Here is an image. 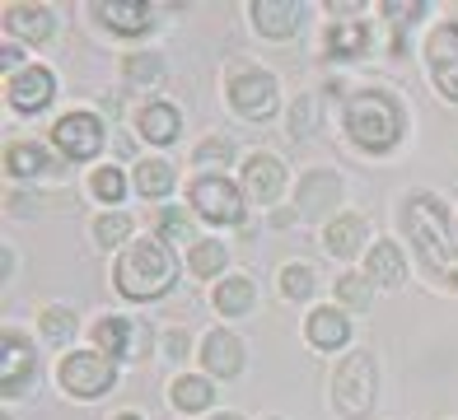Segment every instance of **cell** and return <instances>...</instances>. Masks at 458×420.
Returning a JSON list of instances; mask_svg holds the SVG:
<instances>
[{
  "instance_id": "1",
  "label": "cell",
  "mask_w": 458,
  "mask_h": 420,
  "mask_svg": "<svg viewBox=\"0 0 458 420\" xmlns=\"http://www.w3.org/2000/svg\"><path fill=\"white\" fill-rule=\"evenodd\" d=\"M403 224L421 252V266L430 271L435 281L458 285V248L449 243V224H445V206L435 197H411L403 206Z\"/></svg>"
},
{
  "instance_id": "2",
  "label": "cell",
  "mask_w": 458,
  "mask_h": 420,
  "mask_svg": "<svg viewBox=\"0 0 458 420\" xmlns=\"http://www.w3.org/2000/svg\"><path fill=\"white\" fill-rule=\"evenodd\" d=\"M113 276L127 299H159V294H169L178 266H174V252L164 248V239H140L117 257Z\"/></svg>"
},
{
  "instance_id": "3",
  "label": "cell",
  "mask_w": 458,
  "mask_h": 420,
  "mask_svg": "<svg viewBox=\"0 0 458 420\" xmlns=\"http://www.w3.org/2000/svg\"><path fill=\"white\" fill-rule=\"evenodd\" d=\"M346 131H351V140H356L360 150L384 155L403 136V113H398V103H393L388 94L365 89V94H356L346 103Z\"/></svg>"
},
{
  "instance_id": "4",
  "label": "cell",
  "mask_w": 458,
  "mask_h": 420,
  "mask_svg": "<svg viewBox=\"0 0 458 420\" xmlns=\"http://www.w3.org/2000/svg\"><path fill=\"white\" fill-rule=\"evenodd\" d=\"M374 360L360 350V355H346L342 360V369H337V378H332V402H337V411L346 416V420H360L369 407H374Z\"/></svg>"
},
{
  "instance_id": "5",
  "label": "cell",
  "mask_w": 458,
  "mask_h": 420,
  "mask_svg": "<svg viewBox=\"0 0 458 420\" xmlns=\"http://www.w3.org/2000/svg\"><path fill=\"white\" fill-rule=\"evenodd\" d=\"M56 378H61V388L75 392V397H98V392L113 388V360L98 355V350H80V355H66V360H61Z\"/></svg>"
},
{
  "instance_id": "6",
  "label": "cell",
  "mask_w": 458,
  "mask_h": 420,
  "mask_svg": "<svg viewBox=\"0 0 458 420\" xmlns=\"http://www.w3.org/2000/svg\"><path fill=\"white\" fill-rule=\"evenodd\" d=\"M94 341H98V350L108 355V360H140V355L150 350L155 332L145 323H131V318H98L94 323Z\"/></svg>"
},
{
  "instance_id": "7",
  "label": "cell",
  "mask_w": 458,
  "mask_h": 420,
  "mask_svg": "<svg viewBox=\"0 0 458 420\" xmlns=\"http://www.w3.org/2000/svg\"><path fill=\"white\" fill-rule=\"evenodd\" d=\"M192 206L201 210V220H211V224H239L243 220V192L229 178H197L192 182Z\"/></svg>"
},
{
  "instance_id": "8",
  "label": "cell",
  "mask_w": 458,
  "mask_h": 420,
  "mask_svg": "<svg viewBox=\"0 0 458 420\" xmlns=\"http://www.w3.org/2000/svg\"><path fill=\"white\" fill-rule=\"evenodd\" d=\"M229 103L239 108V117H253V122H262V117H272L276 113V80L267 75V71H239L234 80H229Z\"/></svg>"
},
{
  "instance_id": "9",
  "label": "cell",
  "mask_w": 458,
  "mask_h": 420,
  "mask_svg": "<svg viewBox=\"0 0 458 420\" xmlns=\"http://www.w3.org/2000/svg\"><path fill=\"white\" fill-rule=\"evenodd\" d=\"M52 136H56L66 159H94L98 145H103V122L94 113H71V117H61L52 126Z\"/></svg>"
},
{
  "instance_id": "10",
  "label": "cell",
  "mask_w": 458,
  "mask_h": 420,
  "mask_svg": "<svg viewBox=\"0 0 458 420\" xmlns=\"http://www.w3.org/2000/svg\"><path fill=\"white\" fill-rule=\"evenodd\" d=\"M426 52H430V75L440 84V94L458 103V24H445L430 38Z\"/></svg>"
},
{
  "instance_id": "11",
  "label": "cell",
  "mask_w": 458,
  "mask_h": 420,
  "mask_svg": "<svg viewBox=\"0 0 458 420\" xmlns=\"http://www.w3.org/2000/svg\"><path fill=\"white\" fill-rule=\"evenodd\" d=\"M52 89H56V80H52V71H43V66L19 71V75H10V84H5V94H10V103H14L19 113H43L47 103H52Z\"/></svg>"
},
{
  "instance_id": "12",
  "label": "cell",
  "mask_w": 458,
  "mask_h": 420,
  "mask_svg": "<svg viewBox=\"0 0 458 420\" xmlns=\"http://www.w3.org/2000/svg\"><path fill=\"white\" fill-rule=\"evenodd\" d=\"M33 383V350L24 336L5 332V360H0V388H5V397H19L29 392Z\"/></svg>"
},
{
  "instance_id": "13",
  "label": "cell",
  "mask_w": 458,
  "mask_h": 420,
  "mask_svg": "<svg viewBox=\"0 0 458 420\" xmlns=\"http://www.w3.org/2000/svg\"><path fill=\"white\" fill-rule=\"evenodd\" d=\"M281 187H285V168L281 159L272 155H253L243 164V197H253V201H276L281 197Z\"/></svg>"
},
{
  "instance_id": "14",
  "label": "cell",
  "mask_w": 458,
  "mask_h": 420,
  "mask_svg": "<svg viewBox=\"0 0 458 420\" xmlns=\"http://www.w3.org/2000/svg\"><path fill=\"white\" fill-rule=\"evenodd\" d=\"M201 365L211 369L216 378H234L243 369V341L234 332H211L201 341Z\"/></svg>"
},
{
  "instance_id": "15",
  "label": "cell",
  "mask_w": 458,
  "mask_h": 420,
  "mask_svg": "<svg viewBox=\"0 0 458 420\" xmlns=\"http://www.w3.org/2000/svg\"><path fill=\"white\" fill-rule=\"evenodd\" d=\"M94 14L108 24L113 33H145L155 24V10L150 5H136V0H103V5H94Z\"/></svg>"
},
{
  "instance_id": "16",
  "label": "cell",
  "mask_w": 458,
  "mask_h": 420,
  "mask_svg": "<svg viewBox=\"0 0 458 420\" xmlns=\"http://www.w3.org/2000/svg\"><path fill=\"white\" fill-rule=\"evenodd\" d=\"M253 24L267 38H290L300 29V5L295 0H253Z\"/></svg>"
},
{
  "instance_id": "17",
  "label": "cell",
  "mask_w": 458,
  "mask_h": 420,
  "mask_svg": "<svg viewBox=\"0 0 458 420\" xmlns=\"http://www.w3.org/2000/svg\"><path fill=\"white\" fill-rule=\"evenodd\" d=\"M309 341H314L318 350H337L346 346V336H351V323L342 318L337 308H318V313H309Z\"/></svg>"
},
{
  "instance_id": "18",
  "label": "cell",
  "mask_w": 458,
  "mask_h": 420,
  "mask_svg": "<svg viewBox=\"0 0 458 420\" xmlns=\"http://www.w3.org/2000/svg\"><path fill=\"white\" fill-rule=\"evenodd\" d=\"M5 19H10V29H14L19 38H29V42H43V38H52V29H56V19H52L47 5H10Z\"/></svg>"
},
{
  "instance_id": "19",
  "label": "cell",
  "mask_w": 458,
  "mask_h": 420,
  "mask_svg": "<svg viewBox=\"0 0 458 420\" xmlns=\"http://www.w3.org/2000/svg\"><path fill=\"white\" fill-rule=\"evenodd\" d=\"M337 197H342V182L332 173H309L300 187V215H323L327 206H337Z\"/></svg>"
},
{
  "instance_id": "20",
  "label": "cell",
  "mask_w": 458,
  "mask_h": 420,
  "mask_svg": "<svg viewBox=\"0 0 458 420\" xmlns=\"http://www.w3.org/2000/svg\"><path fill=\"white\" fill-rule=\"evenodd\" d=\"M140 136L155 140V145H169L178 136V113L169 103H150V108H140Z\"/></svg>"
},
{
  "instance_id": "21",
  "label": "cell",
  "mask_w": 458,
  "mask_h": 420,
  "mask_svg": "<svg viewBox=\"0 0 458 420\" xmlns=\"http://www.w3.org/2000/svg\"><path fill=\"white\" fill-rule=\"evenodd\" d=\"M323 243L337 252V257H351L360 243H365V220L360 215H342V220H332L327 224V234H323Z\"/></svg>"
},
{
  "instance_id": "22",
  "label": "cell",
  "mask_w": 458,
  "mask_h": 420,
  "mask_svg": "<svg viewBox=\"0 0 458 420\" xmlns=\"http://www.w3.org/2000/svg\"><path fill=\"white\" fill-rule=\"evenodd\" d=\"M216 308L229 313V318L248 313V308H253V281H248V276H229V281H220V285H216Z\"/></svg>"
},
{
  "instance_id": "23",
  "label": "cell",
  "mask_w": 458,
  "mask_h": 420,
  "mask_svg": "<svg viewBox=\"0 0 458 420\" xmlns=\"http://www.w3.org/2000/svg\"><path fill=\"white\" fill-rule=\"evenodd\" d=\"M369 47V29L365 24H337V29H327V56H365Z\"/></svg>"
},
{
  "instance_id": "24",
  "label": "cell",
  "mask_w": 458,
  "mask_h": 420,
  "mask_svg": "<svg viewBox=\"0 0 458 420\" xmlns=\"http://www.w3.org/2000/svg\"><path fill=\"white\" fill-rule=\"evenodd\" d=\"M136 192H140V197H169V192H174V168L164 164V159L136 164Z\"/></svg>"
},
{
  "instance_id": "25",
  "label": "cell",
  "mask_w": 458,
  "mask_h": 420,
  "mask_svg": "<svg viewBox=\"0 0 458 420\" xmlns=\"http://www.w3.org/2000/svg\"><path fill=\"white\" fill-rule=\"evenodd\" d=\"M365 266H369V281H379V285H398L403 281V252L393 243H374Z\"/></svg>"
},
{
  "instance_id": "26",
  "label": "cell",
  "mask_w": 458,
  "mask_h": 420,
  "mask_svg": "<svg viewBox=\"0 0 458 420\" xmlns=\"http://www.w3.org/2000/svg\"><path fill=\"white\" fill-rule=\"evenodd\" d=\"M5 168L14 178H38V173H47V155L38 150V145H24V140H14L10 150H5Z\"/></svg>"
},
{
  "instance_id": "27",
  "label": "cell",
  "mask_w": 458,
  "mask_h": 420,
  "mask_svg": "<svg viewBox=\"0 0 458 420\" xmlns=\"http://www.w3.org/2000/svg\"><path fill=\"white\" fill-rule=\"evenodd\" d=\"M169 397H174L178 411H206L216 402V388L206 383V378H178V383L169 388Z\"/></svg>"
},
{
  "instance_id": "28",
  "label": "cell",
  "mask_w": 458,
  "mask_h": 420,
  "mask_svg": "<svg viewBox=\"0 0 458 420\" xmlns=\"http://www.w3.org/2000/svg\"><path fill=\"white\" fill-rule=\"evenodd\" d=\"M159 234H164V243H201L197 234H192V220L182 215V210H159Z\"/></svg>"
},
{
  "instance_id": "29",
  "label": "cell",
  "mask_w": 458,
  "mask_h": 420,
  "mask_svg": "<svg viewBox=\"0 0 458 420\" xmlns=\"http://www.w3.org/2000/svg\"><path fill=\"white\" fill-rule=\"evenodd\" d=\"M281 294L285 299H309V294H314V271H309L304 262L281 266Z\"/></svg>"
},
{
  "instance_id": "30",
  "label": "cell",
  "mask_w": 458,
  "mask_h": 420,
  "mask_svg": "<svg viewBox=\"0 0 458 420\" xmlns=\"http://www.w3.org/2000/svg\"><path fill=\"white\" fill-rule=\"evenodd\" d=\"M127 234H131V220H127V215H98V220H94V239H98L103 248L122 243Z\"/></svg>"
},
{
  "instance_id": "31",
  "label": "cell",
  "mask_w": 458,
  "mask_h": 420,
  "mask_svg": "<svg viewBox=\"0 0 458 420\" xmlns=\"http://www.w3.org/2000/svg\"><path fill=\"white\" fill-rule=\"evenodd\" d=\"M220 266H225V248L220 243H197L192 248V271L197 276H216Z\"/></svg>"
},
{
  "instance_id": "32",
  "label": "cell",
  "mask_w": 458,
  "mask_h": 420,
  "mask_svg": "<svg viewBox=\"0 0 458 420\" xmlns=\"http://www.w3.org/2000/svg\"><path fill=\"white\" fill-rule=\"evenodd\" d=\"M89 187H94V197H103V201H122V192H127V182H122L117 168H98V173L89 178Z\"/></svg>"
},
{
  "instance_id": "33",
  "label": "cell",
  "mask_w": 458,
  "mask_h": 420,
  "mask_svg": "<svg viewBox=\"0 0 458 420\" xmlns=\"http://www.w3.org/2000/svg\"><path fill=\"white\" fill-rule=\"evenodd\" d=\"M71 332H75L71 308H47V313H43V336H47V341H66Z\"/></svg>"
},
{
  "instance_id": "34",
  "label": "cell",
  "mask_w": 458,
  "mask_h": 420,
  "mask_svg": "<svg viewBox=\"0 0 458 420\" xmlns=\"http://www.w3.org/2000/svg\"><path fill=\"white\" fill-rule=\"evenodd\" d=\"M337 294H342L346 308H369V285H365V276H342V281H337Z\"/></svg>"
},
{
  "instance_id": "35",
  "label": "cell",
  "mask_w": 458,
  "mask_h": 420,
  "mask_svg": "<svg viewBox=\"0 0 458 420\" xmlns=\"http://www.w3.org/2000/svg\"><path fill=\"white\" fill-rule=\"evenodd\" d=\"M122 71H127L131 84H155L159 80V61L155 56H127V66H122Z\"/></svg>"
},
{
  "instance_id": "36",
  "label": "cell",
  "mask_w": 458,
  "mask_h": 420,
  "mask_svg": "<svg viewBox=\"0 0 458 420\" xmlns=\"http://www.w3.org/2000/svg\"><path fill=\"white\" fill-rule=\"evenodd\" d=\"M229 155H234V150H229V140H206L201 150H197V159H201V164H225Z\"/></svg>"
},
{
  "instance_id": "37",
  "label": "cell",
  "mask_w": 458,
  "mask_h": 420,
  "mask_svg": "<svg viewBox=\"0 0 458 420\" xmlns=\"http://www.w3.org/2000/svg\"><path fill=\"white\" fill-rule=\"evenodd\" d=\"M314 108H318V98H304V103H300V113H295V136H309V131H314Z\"/></svg>"
},
{
  "instance_id": "38",
  "label": "cell",
  "mask_w": 458,
  "mask_h": 420,
  "mask_svg": "<svg viewBox=\"0 0 458 420\" xmlns=\"http://www.w3.org/2000/svg\"><path fill=\"white\" fill-rule=\"evenodd\" d=\"M384 14H393V19H411V14H426V5H421V0H407V5H398V0H384Z\"/></svg>"
},
{
  "instance_id": "39",
  "label": "cell",
  "mask_w": 458,
  "mask_h": 420,
  "mask_svg": "<svg viewBox=\"0 0 458 420\" xmlns=\"http://www.w3.org/2000/svg\"><path fill=\"white\" fill-rule=\"evenodd\" d=\"M164 346H169V355H178V360H182V355H187V332L182 327L169 332V336H164Z\"/></svg>"
},
{
  "instance_id": "40",
  "label": "cell",
  "mask_w": 458,
  "mask_h": 420,
  "mask_svg": "<svg viewBox=\"0 0 458 420\" xmlns=\"http://www.w3.org/2000/svg\"><path fill=\"white\" fill-rule=\"evenodd\" d=\"M19 56H24V52H19L14 42H5V47H0V66H5V71H14V75H19Z\"/></svg>"
},
{
  "instance_id": "41",
  "label": "cell",
  "mask_w": 458,
  "mask_h": 420,
  "mask_svg": "<svg viewBox=\"0 0 458 420\" xmlns=\"http://www.w3.org/2000/svg\"><path fill=\"white\" fill-rule=\"evenodd\" d=\"M216 420H243V416H229V411H225V416H216Z\"/></svg>"
},
{
  "instance_id": "42",
  "label": "cell",
  "mask_w": 458,
  "mask_h": 420,
  "mask_svg": "<svg viewBox=\"0 0 458 420\" xmlns=\"http://www.w3.org/2000/svg\"><path fill=\"white\" fill-rule=\"evenodd\" d=\"M117 420H140V416H131V411H127V416H117Z\"/></svg>"
}]
</instances>
